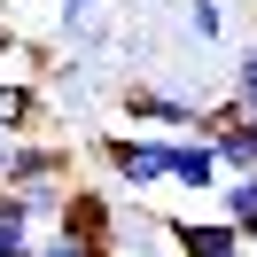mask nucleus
Segmentation results:
<instances>
[{
	"mask_svg": "<svg viewBox=\"0 0 257 257\" xmlns=\"http://www.w3.org/2000/svg\"><path fill=\"white\" fill-rule=\"evenodd\" d=\"M101 164L125 195H164L172 172H164V133H101Z\"/></svg>",
	"mask_w": 257,
	"mask_h": 257,
	"instance_id": "obj_1",
	"label": "nucleus"
},
{
	"mask_svg": "<svg viewBox=\"0 0 257 257\" xmlns=\"http://www.w3.org/2000/svg\"><path fill=\"white\" fill-rule=\"evenodd\" d=\"M164 234H172V257H249L226 218H164Z\"/></svg>",
	"mask_w": 257,
	"mask_h": 257,
	"instance_id": "obj_7",
	"label": "nucleus"
},
{
	"mask_svg": "<svg viewBox=\"0 0 257 257\" xmlns=\"http://www.w3.org/2000/svg\"><path fill=\"white\" fill-rule=\"evenodd\" d=\"M195 133H203V141L218 148V164H226V179H241V172H257V125H249V117L234 109V101H210V109H203V125H195Z\"/></svg>",
	"mask_w": 257,
	"mask_h": 257,
	"instance_id": "obj_3",
	"label": "nucleus"
},
{
	"mask_svg": "<svg viewBox=\"0 0 257 257\" xmlns=\"http://www.w3.org/2000/svg\"><path fill=\"white\" fill-rule=\"evenodd\" d=\"M241 70H257V32H249V47H241Z\"/></svg>",
	"mask_w": 257,
	"mask_h": 257,
	"instance_id": "obj_16",
	"label": "nucleus"
},
{
	"mask_svg": "<svg viewBox=\"0 0 257 257\" xmlns=\"http://www.w3.org/2000/svg\"><path fill=\"white\" fill-rule=\"evenodd\" d=\"M117 218H125V210L109 203V187H63V218H55V226L109 249V241H117Z\"/></svg>",
	"mask_w": 257,
	"mask_h": 257,
	"instance_id": "obj_6",
	"label": "nucleus"
},
{
	"mask_svg": "<svg viewBox=\"0 0 257 257\" xmlns=\"http://www.w3.org/2000/svg\"><path fill=\"white\" fill-rule=\"evenodd\" d=\"M0 187H70V148H55V141H8Z\"/></svg>",
	"mask_w": 257,
	"mask_h": 257,
	"instance_id": "obj_4",
	"label": "nucleus"
},
{
	"mask_svg": "<svg viewBox=\"0 0 257 257\" xmlns=\"http://www.w3.org/2000/svg\"><path fill=\"white\" fill-rule=\"evenodd\" d=\"M187 32L195 39H218L226 32V8H218V0H187Z\"/></svg>",
	"mask_w": 257,
	"mask_h": 257,
	"instance_id": "obj_12",
	"label": "nucleus"
},
{
	"mask_svg": "<svg viewBox=\"0 0 257 257\" xmlns=\"http://www.w3.org/2000/svg\"><path fill=\"white\" fill-rule=\"evenodd\" d=\"M0 156H8V133H0Z\"/></svg>",
	"mask_w": 257,
	"mask_h": 257,
	"instance_id": "obj_17",
	"label": "nucleus"
},
{
	"mask_svg": "<svg viewBox=\"0 0 257 257\" xmlns=\"http://www.w3.org/2000/svg\"><path fill=\"white\" fill-rule=\"evenodd\" d=\"M0 257H39V241H8V249H0Z\"/></svg>",
	"mask_w": 257,
	"mask_h": 257,
	"instance_id": "obj_15",
	"label": "nucleus"
},
{
	"mask_svg": "<svg viewBox=\"0 0 257 257\" xmlns=\"http://www.w3.org/2000/svg\"><path fill=\"white\" fill-rule=\"evenodd\" d=\"M32 125H39V86H24V78H0V133H8V141H24Z\"/></svg>",
	"mask_w": 257,
	"mask_h": 257,
	"instance_id": "obj_8",
	"label": "nucleus"
},
{
	"mask_svg": "<svg viewBox=\"0 0 257 257\" xmlns=\"http://www.w3.org/2000/svg\"><path fill=\"white\" fill-rule=\"evenodd\" d=\"M218 218L234 226V234H241V226H257V172H241V179H226V187H218Z\"/></svg>",
	"mask_w": 257,
	"mask_h": 257,
	"instance_id": "obj_9",
	"label": "nucleus"
},
{
	"mask_svg": "<svg viewBox=\"0 0 257 257\" xmlns=\"http://www.w3.org/2000/svg\"><path fill=\"white\" fill-rule=\"evenodd\" d=\"M125 125L195 133V125H203V101H195V94H156V86H125Z\"/></svg>",
	"mask_w": 257,
	"mask_h": 257,
	"instance_id": "obj_5",
	"label": "nucleus"
},
{
	"mask_svg": "<svg viewBox=\"0 0 257 257\" xmlns=\"http://www.w3.org/2000/svg\"><path fill=\"white\" fill-rule=\"evenodd\" d=\"M39 257H117V249H101V241H86V234L47 226V234H39Z\"/></svg>",
	"mask_w": 257,
	"mask_h": 257,
	"instance_id": "obj_11",
	"label": "nucleus"
},
{
	"mask_svg": "<svg viewBox=\"0 0 257 257\" xmlns=\"http://www.w3.org/2000/svg\"><path fill=\"white\" fill-rule=\"evenodd\" d=\"M86 8H94V0H63V8H55V16H63V32H78V24H86Z\"/></svg>",
	"mask_w": 257,
	"mask_h": 257,
	"instance_id": "obj_14",
	"label": "nucleus"
},
{
	"mask_svg": "<svg viewBox=\"0 0 257 257\" xmlns=\"http://www.w3.org/2000/svg\"><path fill=\"white\" fill-rule=\"evenodd\" d=\"M226 101H234V109L257 125V70H234V94H226Z\"/></svg>",
	"mask_w": 257,
	"mask_h": 257,
	"instance_id": "obj_13",
	"label": "nucleus"
},
{
	"mask_svg": "<svg viewBox=\"0 0 257 257\" xmlns=\"http://www.w3.org/2000/svg\"><path fill=\"white\" fill-rule=\"evenodd\" d=\"M32 203H24V187H0V249H8V241H39L32 234Z\"/></svg>",
	"mask_w": 257,
	"mask_h": 257,
	"instance_id": "obj_10",
	"label": "nucleus"
},
{
	"mask_svg": "<svg viewBox=\"0 0 257 257\" xmlns=\"http://www.w3.org/2000/svg\"><path fill=\"white\" fill-rule=\"evenodd\" d=\"M164 172L187 195H218L226 187V164H218V148H210L203 133H164Z\"/></svg>",
	"mask_w": 257,
	"mask_h": 257,
	"instance_id": "obj_2",
	"label": "nucleus"
}]
</instances>
